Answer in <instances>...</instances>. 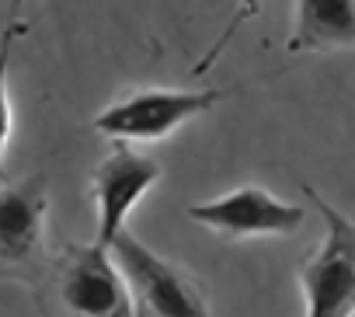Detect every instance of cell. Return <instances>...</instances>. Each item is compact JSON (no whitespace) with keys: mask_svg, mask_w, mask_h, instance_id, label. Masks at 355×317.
Returning a JSON list of instances; mask_svg holds the SVG:
<instances>
[{"mask_svg":"<svg viewBox=\"0 0 355 317\" xmlns=\"http://www.w3.org/2000/svg\"><path fill=\"white\" fill-rule=\"evenodd\" d=\"M227 98L223 87L209 91H132L105 105L94 119V129L112 143H157L167 139L185 122L206 115Z\"/></svg>","mask_w":355,"mask_h":317,"instance_id":"obj_4","label":"cell"},{"mask_svg":"<svg viewBox=\"0 0 355 317\" xmlns=\"http://www.w3.org/2000/svg\"><path fill=\"white\" fill-rule=\"evenodd\" d=\"M157 182H160V164L153 157L132 150L129 143H112V150L94 164V175H91V196L98 206L94 244L112 248L115 237L125 234L129 213Z\"/></svg>","mask_w":355,"mask_h":317,"instance_id":"obj_6","label":"cell"},{"mask_svg":"<svg viewBox=\"0 0 355 317\" xmlns=\"http://www.w3.org/2000/svg\"><path fill=\"white\" fill-rule=\"evenodd\" d=\"M49 213V182L46 175H32L18 185H4L0 192V255L4 272L35 279L46 265L42 255V230Z\"/></svg>","mask_w":355,"mask_h":317,"instance_id":"obj_7","label":"cell"},{"mask_svg":"<svg viewBox=\"0 0 355 317\" xmlns=\"http://www.w3.org/2000/svg\"><path fill=\"white\" fill-rule=\"evenodd\" d=\"M303 196L313 199L324 220L320 244L300 262V286L306 296L303 317H355V223L310 185H303Z\"/></svg>","mask_w":355,"mask_h":317,"instance_id":"obj_2","label":"cell"},{"mask_svg":"<svg viewBox=\"0 0 355 317\" xmlns=\"http://www.w3.org/2000/svg\"><path fill=\"white\" fill-rule=\"evenodd\" d=\"M289 53H334L355 49V4H306L296 8L293 35L286 42Z\"/></svg>","mask_w":355,"mask_h":317,"instance_id":"obj_8","label":"cell"},{"mask_svg":"<svg viewBox=\"0 0 355 317\" xmlns=\"http://www.w3.org/2000/svg\"><path fill=\"white\" fill-rule=\"evenodd\" d=\"M108 251L122 268L136 317H213L196 279L182 265L146 248L129 230L119 234Z\"/></svg>","mask_w":355,"mask_h":317,"instance_id":"obj_3","label":"cell"},{"mask_svg":"<svg viewBox=\"0 0 355 317\" xmlns=\"http://www.w3.org/2000/svg\"><path fill=\"white\" fill-rule=\"evenodd\" d=\"M39 317H136L115 255L101 244H67L32 279Z\"/></svg>","mask_w":355,"mask_h":317,"instance_id":"obj_1","label":"cell"},{"mask_svg":"<svg viewBox=\"0 0 355 317\" xmlns=\"http://www.w3.org/2000/svg\"><path fill=\"white\" fill-rule=\"evenodd\" d=\"M185 216L227 241H251V237H289L303 227L306 213L303 206L272 196L268 189L241 185L227 196L189 206Z\"/></svg>","mask_w":355,"mask_h":317,"instance_id":"obj_5","label":"cell"}]
</instances>
